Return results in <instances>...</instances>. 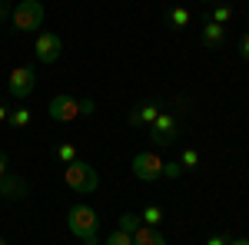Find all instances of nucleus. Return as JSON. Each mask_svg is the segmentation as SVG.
I'll list each match as a JSON object with an SVG mask.
<instances>
[{
	"instance_id": "obj_27",
	"label": "nucleus",
	"mask_w": 249,
	"mask_h": 245,
	"mask_svg": "<svg viewBox=\"0 0 249 245\" xmlns=\"http://www.w3.org/2000/svg\"><path fill=\"white\" fill-rule=\"evenodd\" d=\"M199 3H219V0H199Z\"/></svg>"
},
{
	"instance_id": "obj_4",
	"label": "nucleus",
	"mask_w": 249,
	"mask_h": 245,
	"mask_svg": "<svg viewBox=\"0 0 249 245\" xmlns=\"http://www.w3.org/2000/svg\"><path fill=\"white\" fill-rule=\"evenodd\" d=\"M63 182H67V189H73L80 196H90V192H96V186H100V176H96V169L90 163L77 159V163L63 166Z\"/></svg>"
},
{
	"instance_id": "obj_10",
	"label": "nucleus",
	"mask_w": 249,
	"mask_h": 245,
	"mask_svg": "<svg viewBox=\"0 0 249 245\" xmlns=\"http://www.w3.org/2000/svg\"><path fill=\"white\" fill-rule=\"evenodd\" d=\"M130 235H133V245H166L163 232L156 226H146V222H136V226L130 229Z\"/></svg>"
},
{
	"instance_id": "obj_24",
	"label": "nucleus",
	"mask_w": 249,
	"mask_h": 245,
	"mask_svg": "<svg viewBox=\"0 0 249 245\" xmlns=\"http://www.w3.org/2000/svg\"><path fill=\"white\" fill-rule=\"evenodd\" d=\"M7 119H10V110H7V106L0 103V123H7Z\"/></svg>"
},
{
	"instance_id": "obj_22",
	"label": "nucleus",
	"mask_w": 249,
	"mask_h": 245,
	"mask_svg": "<svg viewBox=\"0 0 249 245\" xmlns=\"http://www.w3.org/2000/svg\"><path fill=\"white\" fill-rule=\"evenodd\" d=\"M206 245H230V235H210Z\"/></svg>"
},
{
	"instance_id": "obj_19",
	"label": "nucleus",
	"mask_w": 249,
	"mask_h": 245,
	"mask_svg": "<svg viewBox=\"0 0 249 245\" xmlns=\"http://www.w3.org/2000/svg\"><path fill=\"white\" fill-rule=\"evenodd\" d=\"M179 166H183V169H196V166H199V152L196 149H179Z\"/></svg>"
},
{
	"instance_id": "obj_23",
	"label": "nucleus",
	"mask_w": 249,
	"mask_h": 245,
	"mask_svg": "<svg viewBox=\"0 0 249 245\" xmlns=\"http://www.w3.org/2000/svg\"><path fill=\"white\" fill-rule=\"evenodd\" d=\"M7 176H10V172H7V156L0 152V179H7Z\"/></svg>"
},
{
	"instance_id": "obj_14",
	"label": "nucleus",
	"mask_w": 249,
	"mask_h": 245,
	"mask_svg": "<svg viewBox=\"0 0 249 245\" xmlns=\"http://www.w3.org/2000/svg\"><path fill=\"white\" fill-rule=\"evenodd\" d=\"M140 222L160 229V222H163V209H160V206H143V209H140Z\"/></svg>"
},
{
	"instance_id": "obj_29",
	"label": "nucleus",
	"mask_w": 249,
	"mask_h": 245,
	"mask_svg": "<svg viewBox=\"0 0 249 245\" xmlns=\"http://www.w3.org/2000/svg\"><path fill=\"white\" fill-rule=\"evenodd\" d=\"M246 20H249V14H246Z\"/></svg>"
},
{
	"instance_id": "obj_25",
	"label": "nucleus",
	"mask_w": 249,
	"mask_h": 245,
	"mask_svg": "<svg viewBox=\"0 0 249 245\" xmlns=\"http://www.w3.org/2000/svg\"><path fill=\"white\" fill-rule=\"evenodd\" d=\"M0 20H10V10H7V3L0 0Z\"/></svg>"
},
{
	"instance_id": "obj_18",
	"label": "nucleus",
	"mask_w": 249,
	"mask_h": 245,
	"mask_svg": "<svg viewBox=\"0 0 249 245\" xmlns=\"http://www.w3.org/2000/svg\"><path fill=\"white\" fill-rule=\"evenodd\" d=\"M107 245H133V235H130L126 229H113V232L107 235Z\"/></svg>"
},
{
	"instance_id": "obj_9",
	"label": "nucleus",
	"mask_w": 249,
	"mask_h": 245,
	"mask_svg": "<svg viewBox=\"0 0 249 245\" xmlns=\"http://www.w3.org/2000/svg\"><path fill=\"white\" fill-rule=\"evenodd\" d=\"M160 113H163V110H160V103H156V99H143L133 113H130V126H133V130H140V126H150V123H153Z\"/></svg>"
},
{
	"instance_id": "obj_8",
	"label": "nucleus",
	"mask_w": 249,
	"mask_h": 245,
	"mask_svg": "<svg viewBox=\"0 0 249 245\" xmlns=\"http://www.w3.org/2000/svg\"><path fill=\"white\" fill-rule=\"evenodd\" d=\"M34 53H37V60L43 63V66H53V63L60 60V53H63V40H60L57 33H37Z\"/></svg>"
},
{
	"instance_id": "obj_1",
	"label": "nucleus",
	"mask_w": 249,
	"mask_h": 245,
	"mask_svg": "<svg viewBox=\"0 0 249 245\" xmlns=\"http://www.w3.org/2000/svg\"><path fill=\"white\" fill-rule=\"evenodd\" d=\"M67 229H70V235L80 239L83 245H96L100 242V215H96L87 202L70 206V212H67Z\"/></svg>"
},
{
	"instance_id": "obj_21",
	"label": "nucleus",
	"mask_w": 249,
	"mask_h": 245,
	"mask_svg": "<svg viewBox=\"0 0 249 245\" xmlns=\"http://www.w3.org/2000/svg\"><path fill=\"white\" fill-rule=\"evenodd\" d=\"M239 53H243V57L249 60V30L243 33V37H239Z\"/></svg>"
},
{
	"instance_id": "obj_2",
	"label": "nucleus",
	"mask_w": 249,
	"mask_h": 245,
	"mask_svg": "<svg viewBox=\"0 0 249 245\" xmlns=\"http://www.w3.org/2000/svg\"><path fill=\"white\" fill-rule=\"evenodd\" d=\"M96 106L93 99H77V96H67V93H57L50 99V106H47V116L53 119V123H73L80 116H90Z\"/></svg>"
},
{
	"instance_id": "obj_5",
	"label": "nucleus",
	"mask_w": 249,
	"mask_h": 245,
	"mask_svg": "<svg viewBox=\"0 0 249 245\" xmlns=\"http://www.w3.org/2000/svg\"><path fill=\"white\" fill-rule=\"evenodd\" d=\"M133 176L140 182L166 179V159L160 152H140V156H133Z\"/></svg>"
},
{
	"instance_id": "obj_17",
	"label": "nucleus",
	"mask_w": 249,
	"mask_h": 245,
	"mask_svg": "<svg viewBox=\"0 0 249 245\" xmlns=\"http://www.w3.org/2000/svg\"><path fill=\"white\" fill-rule=\"evenodd\" d=\"M210 20L226 27V23L232 20V7H230V3H216V7H213V14H210Z\"/></svg>"
},
{
	"instance_id": "obj_28",
	"label": "nucleus",
	"mask_w": 249,
	"mask_h": 245,
	"mask_svg": "<svg viewBox=\"0 0 249 245\" xmlns=\"http://www.w3.org/2000/svg\"><path fill=\"white\" fill-rule=\"evenodd\" d=\"M0 245H7V242H3V239H0Z\"/></svg>"
},
{
	"instance_id": "obj_15",
	"label": "nucleus",
	"mask_w": 249,
	"mask_h": 245,
	"mask_svg": "<svg viewBox=\"0 0 249 245\" xmlns=\"http://www.w3.org/2000/svg\"><path fill=\"white\" fill-rule=\"evenodd\" d=\"M30 119H34L30 110H27V106H17V110H10V119H7V123H10L14 130H23V126H30Z\"/></svg>"
},
{
	"instance_id": "obj_6",
	"label": "nucleus",
	"mask_w": 249,
	"mask_h": 245,
	"mask_svg": "<svg viewBox=\"0 0 249 245\" xmlns=\"http://www.w3.org/2000/svg\"><path fill=\"white\" fill-rule=\"evenodd\" d=\"M150 136H153V143L160 146V149L173 146L176 136H179V119H176L173 113H160L153 123H150Z\"/></svg>"
},
{
	"instance_id": "obj_7",
	"label": "nucleus",
	"mask_w": 249,
	"mask_h": 245,
	"mask_svg": "<svg viewBox=\"0 0 249 245\" xmlns=\"http://www.w3.org/2000/svg\"><path fill=\"white\" fill-rule=\"evenodd\" d=\"M34 86H37V73L30 70V66H14L10 76H7V90L14 99H23V96L34 93Z\"/></svg>"
},
{
	"instance_id": "obj_16",
	"label": "nucleus",
	"mask_w": 249,
	"mask_h": 245,
	"mask_svg": "<svg viewBox=\"0 0 249 245\" xmlns=\"http://www.w3.org/2000/svg\"><path fill=\"white\" fill-rule=\"evenodd\" d=\"M27 189H23V182H17L14 176H7V179H0V196H23Z\"/></svg>"
},
{
	"instance_id": "obj_20",
	"label": "nucleus",
	"mask_w": 249,
	"mask_h": 245,
	"mask_svg": "<svg viewBox=\"0 0 249 245\" xmlns=\"http://www.w3.org/2000/svg\"><path fill=\"white\" fill-rule=\"evenodd\" d=\"M183 166H179V163H166V179H179V176H183Z\"/></svg>"
},
{
	"instance_id": "obj_11",
	"label": "nucleus",
	"mask_w": 249,
	"mask_h": 245,
	"mask_svg": "<svg viewBox=\"0 0 249 245\" xmlns=\"http://www.w3.org/2000/svg\"><path fill=\"white\" fill-rule=\"evenodd\" d=\"M223 43H226V27L206 20L203 23V47H223Z\"/></svg>"
},
{
	"instance_id": "obj_26",
	"label": "nucleus",
	"mask_w": 249,
	"mask_h": 245,
	"mask_svg": "<svg viewBox=\"0 0 249 245\" xmlns=\"http://www.w3.org/2000/svg\"><path fill=\"white\" fill-rule=\"evenodd\" d=\"M230 245H249V239H230Z\"/></svg>"
},
{
	"instance_id": "obj_3",
	"label": "nucleus",
	"mask_w": 249,
	"mask_h": 245,
	"mask_svg": "<svg viewBox=\"0 0 249 245\" xmlns=\"http://www.w3.org/2000/svg\"><path fill=\"white\" fill-rule=\"evenodd\" d=\"M10 27L17 33H37L43 27V3L40 0H20L10 10Z\"/></svg>"
},
{
	"instance_id": "obj_12",
	"label": "nucleus",
	"mask_w": 249,
	"mask_h": 245,
	"mask_svg": "<svg viewBox=\"0 0 249 245\" xmlns=\"http://www.w3.org/2000/svg\"><path fill=\"white\" fill-rule=\"evenodd\" d=\"M190 20H193V14L186 10V7H173L170 17H166V23H170L173 30H186V27H190Z\"/></svg>"
},
{
	"instance_id": "obj_13",
	"label": "nucleus",
	"mask_w": 249,
	"mask_h": 245,
	"mask_svg": "<svg viewBox=\"0 0 249 245\" xmlns=\"http://www.w3.org/2000/svg\"><path fill=\"white\" fill-rule=\"evenodd\" d=\"M53 156H57L63 166H70V163H77V159H80V149L73 146V143H60L57 149H53Z\"/></svg>"
}]
</instances>
